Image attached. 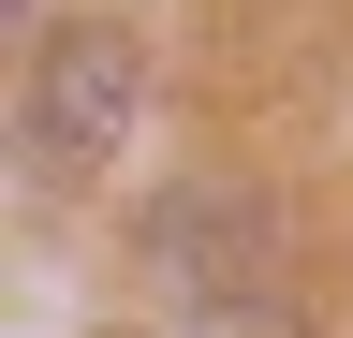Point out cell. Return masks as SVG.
Returning a JSON list of instances; mask_svg holds the SVG:
<instances>
[{"mask_svg":"<svg viewBox=\"0 0 353 338\" xmlns=\"http://www.w3.org/2000/svg\"><path fill=\"white\" fill-rule=\"evenodd\" d=\"M132 103H148L132 30H59V45H44V89H30V147L59 162V177H103L132 147Z\"/></svg>","mask_w":353,"mask_h":338,"instance_id":"obj_1","label":"cell"}]
</instances>
